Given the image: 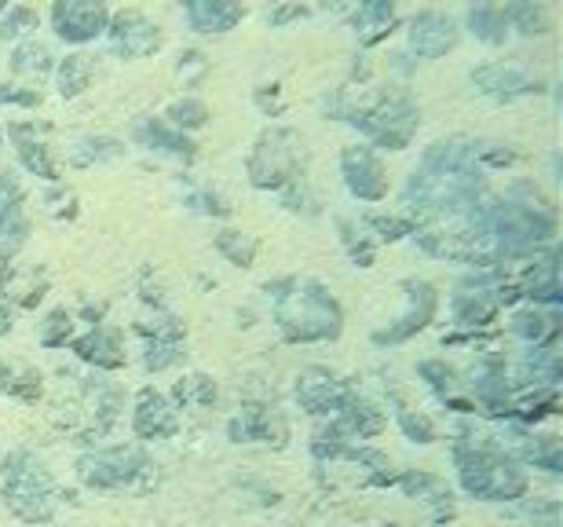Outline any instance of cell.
Listing matches in <instances>:
<instances>
[{"label":"cell","instance_id":"17","mask_svg":"<svg viewBox=\"0 0 563 527\" xmlns=\"http://www.w3.org/2000/svg\"><path fill=\"white\" fill-rule=\"evenodd\" d=\"M8 140L15 143L19 162L26 165L33 176L52 179V184L59 179V165H55L48 143L37 136V125H22V121H15V125H8Z\"/></svg>","mask_w":563,"mask_h":527},{"label":"cell","instance_id":"47","mask_svg":"<svg viewBox=\"0 0 563 527\" xmlns=\"http://www.w3.org/2000/svg\"><path fill=\"white\" fill-rule=\"evenodd\" d=\"M303 15H308V8H278V11H272L267 19H272L275 26H278V22H286V19H303Z\"/></svg>","mask_w":563,"mask_h":527},{"label":"cell","instance_id":"20","mask_svg":"<svg viewBox=\"0 0 563 527\" xmlns=\"http://www.w3.org/2000/svg\"><path fill=\"white\" fill-rule=\"evenodd\" d=\"M512 333L520 341L531 344V349H549V344L556 341V333H560V316H556V311H538V308L516 311Z\"/></svg>","mask_w":563,"mask_h":527},{"label":"cell","instance_id":"12","mask_svg":"<svg viewBox=\"0 0 563 527\" xmlns=\"http://www.w3.org/2000/svg\"><path fill=\"white\" fill-rule=\"evenodd\" d=\"M461 37L454 15L446 11H421V15L410 19V48L421 55V59H443V55L454 48Z\"/></svg>","mask_w":563,"mask_h":527},{"label":"cell","instance_id":"23","mask_svg":"<svg viewBox=\"0 0 563 527\" xmlns=\"http://www.w3.org/2000/svg\"><path fill=\"white\" fill-rule=\"evenodd\" d=\"M125 154V143L114 140V136H81L70 143V151H66V158L77 169H88V165H103V162H114Z\"/></svg>","mask_w":563,"mask_h":527},{"label":"cell","instance_id":"27","mask_svg":"<svg viewBox=\"0 0 563 527\" xmlns=\"http://www.w3.org/2000/svg\"><path fill=\"white\" fill-rule=\"evenodd\" d=\"M30 239V220L19 206L0 209V261H11Z\"/></svg>","mask_w":563,"mask_h":527},{"label":"cell","instance_id":"19","mask_svg":"<svg viewBox=\"0 0 563 527\" xmlns=\"http://www.w3.org/2000/svg\"><path fill=\"white\" fill-rule=\"evenodd\" d=\"M190 30L198 33H228L242 22L245 11L239 4H223V0H190L184 8Z\"/></svg>","mask_w":563,"mask_h":527},{"label":"cell","instance_id":"36","mask_svg":"<svg viewBox=\"0 0 563 527\" xmlns=\"http://www.w3.org/2000/svg\"><path fill=\"white\" fill-rule=\"evenodd\" d=\"M168 121H173V129H201L209 121V107L201 99H179L168 107Z\"/></svg>","mask_w":563,"mask_h":527},{"label":"cell","instance_id":"48","mask_svg":"<svg viewBox=\"0 0 563 527\" xmlns=\"http://www.w3.org/2000/svg\"><path fill=\"white\" fill-rule=\"evenodd\" d=\"M4 333H11V311L0 305V338H4Z\"/></svg>","mask_w":563,"mask_h":527},{"label":"cell","instance_id":"40","mask_svg":"<svg viewBox=\"0 0 563 527\" xmlns=\"http://www.w3.org/2000/svg\"><path fill=\"white\" fill-rule=\"evenodd\" d=\"M366 223L374 231H380V239H391V242L402 239V234H413V228H418L413 217H385V212H369Z\"/></svg>","mask_w":563,"mask_h":527},{"label":"cell","instance_id":"43","mask_svg":"<svg viewBox=\"0 0 563 527\" xmlns=\"http://www.w3.org/2000/svg\"><path fill=\"white\" fill-rule=\"evenodd\" d=\"M19 103V107H41L37 88H19V85H0V107Z\"/></svg>","mask_w":563,"mask_h":527},{"label":"cell","instance_id":"1","mask_svg":"<svg viewBox=\"0 0 563 527\" xmlns=\"http://www.w3.org/2000/svg\"><path fill=\"white\" fill-rule=\"evenodd\" d=\"M483 169L476 158V143L465 136L439 140L424 151L421 165L407 184V206L424 217H457L476 212L483 201Z\"/></svg>","mask_w":563,"mask_h":527},{"label":"cell","instance_id":"30","mask_svg":"<svg viewBox=\"0 0 563 527\" xmlns=\"http://www.w3.org/2000/svg\"><path fill=\"white\" fill-rule=\"evenodd\" d=\"M173 399L179 403V407H187V410L212 407V403H217V381L206 377V374H187V377L176 381Z\"/></svg>","mask_w":563,"mask_h":527},{"label":"cell","instance_id":"33","mask_svg":"<svg viewBox=\"0 0 563 527\" xmlns=\"http://www.w3.org/2000/svg\"><path fill=\"white\" fill-rule=\"evenodd\" d=\"M11 70L15 74H48L52 70V52L48 44L41 41H22L15 44V52H11Z\"/></svg>","mask_w":563,"mask_h":527},{"label":"cell","instance_id":"4","mask_svg":"<svg viewBox=\"0 0 563 527\" xmlns=\"http://www.w3.org/2000/svg\"><path fill=\"white\" fill-rule=\"evenodd\" d=\"M0 498L26 524H48L59 509V491H55L48 469L30 451H11L0 462Z\"/></svg>","mask_w":563,"mask_h":527},{"label":"cell","instance_id":"10","mask_svg":"<svg viewBox=\"0 0 563 527\" xmlns=\"http://www.w3.org/2000/svg\"><path fill=\"white\" fill-rule=\"evenodd\" d=\"M472 85L490 99H516L542 92V77L527 70L523 63H487L472 70Z\"/></svg>","mask_w":563,"mask_h":527},{"label":"cell","instance_id":"11","mask_svg":"<svg viewBox=\"0 0 563 527\" xmlns=\"http://www.w3.org/2000/svg\"><path fill=\"white\" fill-rule=\"evenodd\" d=\"M341 173L355 198H363V201L388 198V173L369 147H347L341 154Z\"/></svg>","mask_w":563,"mask_h":527},{"label":"cell","instance_id":"39","mask_svg":"<svg viewBox=\"0 0 563 527\" xmlns=\"http://www.w3.org/2000/svg\"><path fill=\"white\" fill-rule=\"evenodd\" d=\"M184 359V344H173V341H151L146 344V355H143V366L146 370H168Z\"/></svg>","mask_w":563,"mask_h":527},{"label":"cell","instance_id":"15","mask_svg":"<svg viewBox=\"0 0 563 527\" xmlns=\"http://www.w3.org/2000/svg\"><path fill=\"white\" fill-rule=\"evenodd\" d=\"M132 429L140 440H168L179 429V414L157 388H143L136 396V410H132Z\"/></svg>","mask_w":563,"mask_h":527},{"label":"cell","instance_id":"5","mask_svg":"<svg viewBox=\"0 0 563 527\" xmlns=\"http://www.w3.org/2000/svg\"><path fill=\"white\" fill-rule=\"evenodd\" d=\"M330 114H341V121H352L355 129H363L369 140L380 143L388 151H402L413 136L421 121V107L413 103L407 92H388L380 96L374 107H347L341 96L333 103H325Z\"/></svg>","mask_w":563,"mask_h":527},{"label":"cell","instance_id":"49","mask_svg":"<svg viewBox=\"0 0 563 527\" xmlns=\"http://www.w3.org/2000/svg\"><path fill=\"white\" fill-rule=\"evenodd\" d=\"M11 278H15V272H11L8 264H0V289H8V283H11Z\"/></svg>","mask_w":563,"mask_h":527},{"label":"cell","instance_id":"41","mask_svg":"<svg viewBox=\"0 0 563 527\" xmlns=\"http://www.w3.org/2000/svg\"><path fill=\"white\" fill-rule=\"evenodd\" d=\"M140 333H146L151 341H173V344H184L187 330L179 319H151V322H140Z\"/></svg>","mask_w":563,"mask_h":527},{"label":"cell","instance_id":"24","mask_svg":"<svg viewBox=\"0 0 563 527\" xmlns=\"http://www.w3.org/2000/svg\"><path fill=\"white\" fill-rule=\"evenodd\" d=\"M275 414L264 407H245L242 414H234L228 421V432L234 443H256V440H272L275 436Z\"/></svg>","mask_w":563,"mask_h":527},{"label":"cell","instance_id":"16","mask_svg":"<svg viewBox=\"0 0 563 527\" xmlns=\"http://www.w3.org/2000/svg\"><path fill=\"white\" fill-rule=\"evenodd\" d=\"M132 140H136L140 147H146V151L168 154V158H179V162H190L198 154L195 143H190L184 132L173 129L162 118H140V121H132Z\"/></svg>","mask_w":563,"mask_h":527},{"label":"cell","instance_id":"26","mask_svg":"<svg viewBox=\"0 0 563 527\" xmlns=\"http://www.w3.org/2000/svg\"><path fill=\"white\" fill-rule=\"evenodd\" d=\"M92 74H96L92 55H85V52L66 55V59L59 63V70H55V81H59V96H63V99L81 96L85 88L92 85Z\"/></svg>","mask_w":563,"mask_h":527},{"label":"cell","instance_id":"28","mask_svg":"<svg viewBox=\"0 0 563 527\" xmlns=\"http://www.w3.org/2000/svg\"><path fill=\"white\" fill-rule=\"evenodd\" d=\"M468 30L472 37L483 41V44H505V37H509V22H505L501 8L494 4H479L468 11Z\"/></svg>","mask_w":563,"mask_h":527},{"label":"cell","instance_id":"6","mask_svg":"<svg viewBox=\"0 0 563 527\" xmlns=\"http://www.w3.org/2000/svg\"><path fill=\"white\" fill-rule=\"evenodd\" d=\"M250 179L261 190H286L303 179V143L292 129H267L250 154Z\"/></svg>","mask_w":563,"mask_h":527},{"label":"cell","instance_id":"34","mask_svg":"<svg viewBox=\"0 0 563 527\" xmlns=\"http://www.w3.org/2000/svg\"><path fill=\"white\" fill-rule=\"evenodd\" d=\"M217 250L228 256L231 264H239V267H250L256 261V242L250 239V234L231 231V228H223L217 234Z\"/></svg>","mask_w":563,"mask_h":527},{"label":"cell","instance_id":"3","mask_svg":"<svg viewBox=\"0 0 563 527\" xmlns=\"http://www.w3.org/2000/svg\"><path fill=\"white\" fill-rule=\"evenodd\" d=\"M275 322L286 341H333L341 338V305L311 278L275 283Z\"/></svg>","mask_w":563,"mask_h":527},{"label":"cell","instance_id":"18","mask_svg":"<svg viewBox=\"0 0 563 527\" xmlns=\"http://www.w3.org/2000/svg\"><path fill=\"white\" fill-rule=\"evenodd\" d=\"M74 352L85 359V363H92L99 370H118L125 366V349H121V338L114 330L107 327H92L85 333V338L74 341Z\"/></svg>","mask_w":563,"mask_h":527},{"label":"cell","instance_id":"21","mask_svg":"<svg viewBox=\"0 0 563 527\" xmlns=\"http://www.w3.org/2000/svg\"><path fill=\"white\" fill-rule=\"evenodd\" d=\"M520 294H527L534 305H556L560 300V267H556V253H549L545 261H538L534 267H527Z\"/></svg>","mask_w":563,"mask_h":527},{"label":"cell","instance_id":"13","mask_svg":"<svg viewBox=\"0 0 563 527\" xmlns=\"http://www.w3.org/2000/svg\"><path fill=\"white\" fill-rule=\"evenodd\" d=\"M107 22H110V11L103 4L66 0V4H55L52 8V26H55V33H59L63 41H74V44L96 41L99 33L107 30Z\"/></svg>","mask_w":563,"mask_h":527},{"label":"cell","instance_id":"42","mask_svg":"<svg viewBox=\"0 0 563 527\" xmlns=\"http://www.w3.org/2000/svg\"><path fill=\"white\" fill-rule=\"evenodd\" d=\"M527 517H531L538 527H560V502L556 498H542L527 506Z\"/></svg>","mask_w":563,"mask_h":527},{"label":"cell","instance_id":"14","mask_svg":"<svg viewBox=\"0 0 563 527\" xmlns=\"http://www.w3.org/2000/svg\"><path fill=\"white\" fill-rule=\"evenodd\" d=\"M435 305H439V297H435L432 286H428V283H407V311H402V316L391 322L388 330H377L374 341L377 344H399V341L413 338V333L424 330L428 322H432Z\"/></svg>","mask_w":563,"mask_h":527},{"label":"cell","instance_id":"37","mask_svg":"<svg viewBox=\"0 0 563 527\" xmlns=\"http://www.w3.org/2000/svg\"><path fill=\"white\" fill-rule=\"evenodd\" d=\"M396 418H399V425H402V432L410 436L413 443H432L435 440V425L424 418L421 410H410V407H396Z\"/></svg>","mask_w":563,"mask_h":527},{"label":"cell","instance_id":"2","mask_svg":"<svg viewBox=\"0 0 563 527\" xmlns=\"http://www.w3.org/2000/svg\"><path fill=\"white\" fill-rule=\"evenodd\" d=\"M454 465L461 487L472 498L483 502H516L527 495V473L520 462H512L509 454L494 443V436L461 432L454 443Z\"/></svg>","mask_w":563,"mask_h":527},{"label":"cell","instance_id":"9","mask_svg":"<svg viewBox=\"0 0 563 527\" xmlns=\"http://www.w3.org/2000/svg\"><path fill=\"white\" fill-rule=\"evenodd\" d=\"M107 33H110V48H114L121 59H143V55L162 48V30L136 8L118 11V15L107 22Z\"/></svg>","mask_w":563,"mask_h":527},{"label":"cell","instance_id":"45","mask_svg":"<svg viewBox=\"0 0 563 527\" xmlns=\"http://www.w3.org/2000/svg\"><path fill=\"white\" fill-rule=\"evenodd\" d=\"M341 231H344V242H347V250H352V256L363 267L374 264V250H369V242L366 239H355V228L347 220H341Z\"/></svg>","mask_w":563,"mask_h":527},{"label":"cell","instance_id":"7","mask_svg":"<svg viewBox=\"0 0 563 527\" xmlns=\"http://www.w3.org/2000/svg\"><path fill=\"white\" fill-rule=\"evenodd\" d=\"M151 473V458L140 447H99L77 458V480L92 491H121L136 487Z\"/></svg>","mask_w":563,"mask_h":527},{"label":"cell","instance_id":"35","mask_svg":"<svg viewBox=\"0 0 563 527\" xmlns=\"http://www.w3.org/2000/svg\"><path fill=\"white\" fill-rule=\"evenodd\" d=\"M41 15L26 4H15V8H4V15H0V37L4 41H19V37H30L33 30H37Z\"/></svg>","mask_w":563,"mask_h":527},{"label":"cell","instance_id":"31","mask_svg":"<svg viewBox=\"0 0 563 527\" xmlns=\"http://www.w3.org/2000/svg\"><path fill=\"white\" fill-rule=\"evenodd\" d=\"M399 487L407 491L410 498H421V502H432V506H439V513H450V487L443 484L439 476H428V473H407L399 476Z\"/></svg>","mask_w":563,"mask_h":527},{"label":"cell","instance_id":"29","mask_svg":"<svg viewBox=\"0 0 563 527\" xmlns=\"http://www.w3.org/2000/svg\"><path fill=\"white\" fill-rule=\"evenodd\" d=\"M418 370H421V377L428 381V385H432L446 403H454L457 410H465V414L476 410L472 403L457 399V374H454V366H446V363H443V359H424V363H421Z\"/></svg>","mask_w":563,"mask_h":527},{"label":"cell","instance_id":"32","mask_svg":"<svg viewBox=\"0 0 563 527\" xmlns=\"http://www.w3.org/2000/svg\"><path fill=\"white\" fill-rule=\"evenodd\" d=\"M501 15L512 30H520V33H549V8L545 4L520 0V4H505Z\"/></svg>","mask_w":563,"mask_h":527},{"label":"cell","instance_id":"22","mask_svg":"<svg viewBox=\"0 0 563 527\" xmlns=\"http://www.w3.org/2000/svg\"><path fill=\"white\" fill-rule=\"evenodd\" d=\"M391 26H396V8L388 4V0H369L355 11V33L363 44H377L385 41Z\"/></svg>","mask_w":563,"mask_h":527},{"label":"cell","instance_id":"8","mask_svg":"<svg viewBox=\"0 0 563 527\" xmlns=\"http://www.w3.org/2000/svg\"><path fill=\"white\" fill-rule=\"evenodd\" d=\"M352 392L355 388L330 366H308L297 377V403L314 418H333L352 399Z\"/></svg>","mask_w":563,"mask_h":527},{"label":"cell","instance_id":"38","mask_svg":"<svg viewBox=\"0 0 563 527\" xmlns=\"http://www.w3.org/2000/svg\"><path fill=\"white\" fill-rule=\"evenodd\" d=\"M66 341H74V316L70 311H52L48 322H44V330H41V344H48V349H63Z\"/></svg>","mask_w":563,"mask_h":527},{"label":"cell","instance_id":"25","mask_svg":"<svg viewBox=\"0 0 563 527\" xmlns=\"http://www.w3.org/2000/svg\"><path fill=\"white\" fill-rule=\"evenodd\" d=\"M0 392L8 396H19V399H41V374L19 359H0Z\"/></svg>","mask_w":563,"mask_h":527},{"label":"cell","instance_id":"46","mask_svg":"<svg viewBox=\"0 0 563 527\" xmlns=\"http://www.w3.org/2000/svg\"><path fill=\"white\" fill-rule=\"evenodd\" d=\"M19 198H22L19 179H15V176H8V173H0V209L19 206Z\"/></svg>","mask_w":563,"mask_h":527},{"label":"cell","instance_id":"44","mask_svg":"<svg viewBox=\"0 0 563 527\" xmlns=\"http://www.w3.org/2000/svg\"><path fill=\"white\" fill-rule=\"evenodd\" d=\"M187 201L195 206L198 212H209V217H228L231 206L223 201L220 195H209V190H198V195H187Z\"/></svg>","mask_w":563,"mask_h":527}]
</instances>
